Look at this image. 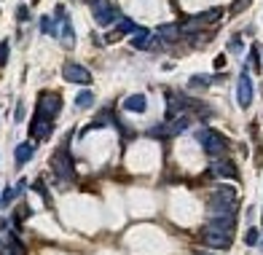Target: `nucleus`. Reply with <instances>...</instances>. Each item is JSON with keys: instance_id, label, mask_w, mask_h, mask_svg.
<instances>
[{"instance_id": "nucleus-1", "label": "nucleus", "mask_w": 263, "mask_h": 255, "mask_svg": "<svg viewBox=\"0 0 263 255\" xmlns=\"http://www.w3.org/2000/svg\"><path fill=\"white\" fill-rule=\"evenodd\" d=\"M202 244L212 250H228L234 244V229H225V226H218V223H207L202 234H199Z\"/></svg>"}, {"instance_id": "nucleus-2", "label": "nucleus", "mask_w": 263, "mask_h": 255, "mask_svg": "<svg viewBox=\"0 0 263 255\" xmlns=\"http://www.w3.org/2000/svg\"><path fill=\"white\" fill-rule=\"evenodd\" d=\"M196 140H199V145L204 148L207 156H220L225 148H228V140H225L220 132H215L210 126H199L196 129Z\"/></svg>"}, {"instance_id": "nucleus-3", "label": "nucleus", "mask_w": 263, "mask_h": 255, "mask_svg": "<svg viewBox=\"0 0 263 255\" xmlns=\"http://www.w3.org/2000/svg\"><path fill=\"white\" fill-rule=\"evenodd\" d=\"M89 8L94 14L97 27H110L113 22L121 19V11H118V6L113 3V0H89Z\"/></svg>"}, {"instance_id": "nucleus-4", "label": "nucleus", "mask_w": 263, "mask_h": 255, "mask_svg": "<svg viewBox=\"0 0 263 255\" xmlns=\"http://www.w3.org/2000/svg\"><path fill=\"white\" fill-rule=\"evenodd\" d=\"M62 110V97L56 91H41L38 94V113L46 116L49 121H54Z\"/></svg>"}, {"instance_id": "nucleus-5", "label": "nucleus", "mask_w": 263, "mask_h": 255, "mask_svg": "<svg viewBox=\"0 0 263 255\" xmlns=\"http://www.w3.org/2000/svg\"><path fill=\"white\" fill-rule=\"evenodd\" d=\"M51 167H54V172L62 177V180H73V158H70V148H68V143H64L56 153L51 156Z\"/></svg>"}, {"instance_id": "nucleus-6", "label": "nucleus", "mask_w": 263, "mask_h": 255, "mask_svg": "<svg viewBox=\"0 0 263 255\" xmlns=\"http://www.w3.org/2000/svg\"><path fill=\"white\" fill-rule=\"evenodd\" d=\"M62 78L68 81V83H78V86H89L91 83V73L83 68V65L78 62H68L62 68Z\"/></svg>"}, {"instance_id": "nucleus-7", "label": "nucleus", "mask_w": 263, "mask_h": 255, "mask_svg": "<svg viewBox=\"0 0 263 255\" xmlns=\"http://www.w3.org/2000/svg\"><path fill=\"white\" fill-rule=\"evenodd\" d=\"M161 38H153L150 35V30H145V27H137L135 33H132L129 38V43H132V49H140V51H145V49H161Z\"/></svg>"}, {"instance_id": "nucleus-8", "label": "nucleus", "mask_w": 263, "mask_h": 255, "mask_svg": "<svg viewBox=\"0 0 263 255\" xmlns=\"http://www.w3.org/2000/svg\"><path fill=\"white\" fill-rule=\"evenodd\" d=\"M210 175L212 177H228V180H239V172H237V164L231 158H215L210 164Z\"/></svg>"}, {"instance_id": "nucleus-9", "label": "nucleus", "mask_w": 263, "mask_h": 255, "mask_svg": "<svg viewBox=\"0 0 263 255\" xmlns=\"http://www.w3.org/2000/svg\"><path fill=\"white\" fill-rule=\"evenodd\" d=\"M237 102H239V108H250V102H252V81H250L247 68H244V70L239 73V83H237Z\"/></svg>"}, {"instance_id": "nucleus-10", "label": "nucleus", "mask_w": 263, "mask_h": 255, "mask_svg": "<svg viewBox=\"0 0 263 255\" xmlns=\"http://www.w3.org/2000/svg\"><path fill=\"white\" fill-rule=\"evenodd\" d=\"M54 16H56V24L62 27V41L64 46H73L75 43V30H73V24H70V19H68V11H64V6H56L54 8Z\"/></svg>"}, {"instance_id": "nucleus-11", "label": "nucleus", "mask_w": 263, "mask_h": 255, "mask_svg": "<svg viewBox=\"0 0 263 255\" xmlns=\"http://www.w3.org/2000/svg\"><path fill=\"white\" fill-rule=\"evenodd\" d=\"M188 108V100L180 97V94L175 91H167V121H175L177 116H183Z\"/></svg>"}, {"instance_id": "nucleus-12", "label": "nucleus", "mask_w": 263, "mask_h": 255, "mask_svg": "<svg viewBox=\"0 0 263 255\" xmlns=\"http://www.w3.org/2000/svg\"><path fill=\"white\" fill-rule=\"evenodd\" d=\"M51 132H54L51 121L46 118V116H41V113H35L32 121H30V135H32L35 140H49Z\"/></svg>"}, {"instance_id": "nucleus-13", "label": "nucleus", "mask_w": 263, "mask_h": 255, "mask_svg": "<svg viewBox=\"0 0 263 255\" xmlns=\"http://www.w3.org/2000/svg\"><path fill=\"white\" fill-rule=\"evenodd\" d=\"M210 204H225V207H234L237 204V188L234 185H218L212 194Z\"/></svg>"}, {"instance_id": "nucleus-14", "label": "nucleus", "mask_w": 263, "mask_h": 255, "mask_svg": "<svg viewBox=\"0 0 263 255\" xmlns=\"http://www.w3.org/2000/svg\"><path fill=\"white\" fill-rule=\"evenodd\" d=\"M137 30V24H135V19H126V16H121L118 19V27L113 30L108 38H105V43H116V38H121V35H132Z\"/></svg>"}, {"instance_id": "nucleus-15", "label": "nucleus", "mask_w": 263, "mask_h": 255, "mask_svg": "<svg viewBox=\"0 0 263 255\" xmlns=\"http://www.w3.org/2000/svg\"><path fill=\"white\" fill-rule=\"evenodd\" d=\"M124 110L126 113H145L148 110V97L145 94H129L124 100Z\"/></svg>"}, {"instance_id": "nucleus-16", "label": "nucleus", "mask_w": 263, "mask_h": 255, "mask_svg": "<svg viewBox=\"0 0 263 255\" xmlns=\"http://www.w3.org/2000/svg\"><path fill=\"white\" fill-rule=\"evenodd\" d=\"M32 156H35V145H32V143H19L16 150H14V158H16L19 167H24Z\"/></svg>"}, {"instance_id": "nucleus-17", "label": "nucleus", "mask_w": 263, "mask_h": 255, "mask_svg": "<svg viewBox=\"0 0 263 255\" xmlns=\"http://www.w3.org/2000/svg\"><path fill=\"white\" fill-rule=\"evenodd\" d=\"M156 38H161L164 43H175L177 38H180V27L177 24H161V27H156Z\"/></svg>"}, {"instance_id": "nucleus-18", "label": "nucleus", "mask_w": 263, "mask_h": 255, "mask_svg": "<svg viewBox=\"0 0 263 255\" xmlns=\"http://www.w3.org/2000/svg\"><path fill=\"white\" fill-rule=\"evenodd\" d=\"M3 255H24V244L19 242L14 234H8L3 242Z\"/></svg>"}, {"instance_id": "nucleus-19", "label": "nucleus", "mask_w": 263, "mask_h": 255, "mask_svg": "<svg viewBox=\"0 0 263 255\" xmlns=\"http://www.w3.org/2000/svg\"><path fill=\"white\" fill-rule=\"evenodd\" d=\"M188 126H191V116H188V113H183V116H177L172 124H169V135H183Z\"/></svg>"}, {"instance_id": "nucleus-20", "label": "nucleus", "mask_w": 263, "mask_h": 255, "mask_svg": "<svg viewBox=\"0 0 263 255\" xmlns=\"http://www.w3.org/2000/svg\"><path fill=\"white\" fill-rule=\"evenodd\" d=\"M41 33L43 35H59V24H56V19L54 16H49V14H46V16H41Z\"/></svg>"}, {"instance_id": "nucleus-21", "label": "nucleus", "mask_w": 263, "mask_h": 255, "mask_svg": "<svg viewBox=\"0 0 263 255\" xmlns=\"http://www.w3.org/2000/svg\"><path fill=\"white\" fill-rule=\"evenodd\" d=\"M210 83H212V75H204V73H196V75L188 78V86L191 89H207Z\"/></svg>"}, {"instance_id": "nucleus-22", "label": "nucleus", "mask_w": 263, "mask_h": 255, "mask_svg": "<svg viewBox=\"0 0 263 255\" xmlns=\"http://www.w3.org/2000/svg\"><path fill=\"white\" fill-rule=\"evenodd\" d=\"M148 137H153V140H164V137H169V126L167 124H153L148 129Z\"/></svg>"}, {"instance_id": "nucleus-23", "label": "nucleus", "mask_w": 263, "mask_h": 255, "mask_svg": "<svg viewBox=\"0 0 263 255\" xmlns=\"http://www.w3.org/2000/svg\"><path fill=\"white\" fill-rule=\"evenodd\" d=\"M14 199H16V188H3V191H0V207H11L14 204Z\"/></svg>"}, {"instance_id": "nucleus-24", "label": "nucleus", "mask_w": 263, "mask_h": 255, "mask_svg": "<svg viewBox=\"0 0 263 255\" xmlns=\"http://www.w3.org/2000/svg\"><path fill=\"white\" fill-rule=\"evenodd\" d=\"M75 105H78L81 110L91 108V105H94V94H91V91H81L78 97H75Z\"/></svg>"}, {"instance_id": "nucleus-25", "label": "nucleus", "mask_w": 263, "mask_h": 255, "mask_svg": "<svg viewBox=\"0 0 263 255\" xmlns=\"http://www.w3.org/2000/svg\"><path fill=\"white\" fill-rule=\"evenodd\" d=\"M250 68L252 70H255V73H260L263 70V62H260V51H258V46H252V49H250Z\"/></svg>"}, {"instance_id": "nucleus-26", "label": "nucleus", "mask_w": 263, "mask_h": 255, "mask_svg": "<svg viewBox=\"0 0 263 255\" xmlns=\"http://www.w3.org/2000/svg\"><path fill=\"white\" fill-rule=\"evenodd\" d=\"M8 54H11V43L3 41L0 43V68H6V62H8Z\"/></svg>"}, {"instance_id": "nucleus-27", "label": "nucleus", "mask_w": 263, "mask_h": 255, "mask_svg": "<svg viewBox=\"0 0 263 255\" xmlns=\"http://www.w3.org/2000/svg\"><path fill=\"white\" fill-rule=\"evenodd\" d=\"M244 242H247L250 247H252V244H258V242H260V231H258V229H250L247 234H244Z\"/></svg>"}, {"instance_id": "nucleus-28", "label": "nucleus", "mask_w": 263, "mask_h": 255, "mask_svg": "<svg viewBox=\"0 0 263 255\" xmlns=\"http://www.w3.org/2000/svg\"><path fill=\"white\" fill-rule=\"evenodd\" d=\"M16 22H30V8H27V6H19L16 8Z\"/></svg>"}, {"instance_id": "nucleus-29", "label": "nucleus", "mask_w": 263, "mask_h": 255, "mask_svg": "<svg viewBox=\"0 0 263 255\" xmlns=\"http://www.w3.org/2000/svg\"><path fill=\"white\" fill-rule=\"evenodd\" d=\"M30 215H32L30 204H22V207H19V215H16V223H19V220H24V218H30Z\"/></svg>"}, {"instance_id": "nucleus-30", "label": "nucleus", "mask_w": 263, "mask_h": 255, "mask_svg": "<svg viewBox=\"0 0 263 255\" xmlns=\"http://www.w3.org/2000/svg\"><path fill=\"white\" fill-rule=\"evenodd\" d=\"M239 49H242V38L234 35L231 41H228V51H239Z\"/></svg>"}, {"instance_id": "nucleus-31", "label": "nucleus", "mask_w": 263, "mask_h": 255, "mask_svg": "<svg viewBox=\"0 0 263 255\" xmlns=\"http://www.w3.org/2000/svg\"><path fill=\"white\" fill-rule=\"evenodd\" d=\"M32 188H35V191H38V194H41V196H43V199H46V202H49V191H46V183H43V180H38V183H35Z\"/></svg>"}, {"instance_id": "nucleus-32", "label": "nucleus", "mask_w": 263, "mask_h": 255, "mask_svg": "<svg viewBox=\"0 0 263 255\" xmlns=\"http://www.w3.org/2000/svg\"><path fill=\"white\" fill-rule=\"evenodd\" d=\"M212 65H215L218 70H223V68H225V56H223V54H218V56H215V62H212Z\"/></svg>"}, {"instance_id": "nucleus-33", "label": "nucleus", "mask_w": 263, "mask_h": 255, "mask_svg": "<svg viewBox=\"0 0 263 255\" xmlns=\"http://www.w3.org/2000/svg\"><path fill=\"white\" fill-rule=\"evenodd\" d=\"M16 121H24V102L16 105Z\"/></svg>"}, {"instance_id": "nucleus-34", "label": "nucleus", "mask_w": 263, "mask_h": 255, "mask_svg": "<svg viewBox=\"0 0 263 255\" xmlns=\"http://www.w3.org/2000/svg\"><path fill=\"white\" fill-rule=\"evenodd\" d=\"M24 188H27V180H24V177H22V180L16 183V196H19V194H24Z\"/></svg>"}, {"instance_id": "nucleus-35", "label": "nucleus", "mask_w": 263, "mask_h": 255, "mask_svg": "<svg viewBox=\"0 0 263 255\" xmlns=\"http://www.w3.org/2000/svg\"><path fill=\"white\" fill-rule=\"evenodd\" d=\"M8 229H11V220H6V218H3V220H0V231H6V234H8Z\"/></svg>"}, {"instance_id": "nucleus-36", "label": "nucleus", "mask_w": 263, "mask_h": 255, "mask_svg": "<svg viewBox=\"0 0 263 255\" xmlns=\"http://www.w3.org/2000/svg\"><path fill=\"white\" fill-rule=\"evenodd\" d=\"M258 244H260V250H263V239H260V242H258Z\"/></svg>"}, {"instance_id": "nucleus-37", "label": "nucleus", "mask_w": 263, "mask_h": 255, "mask_svg": "<svg viewBox=\"0 0 263 255\" xmlns=\"http://www.w3.org/2000/svg\"><path fill=\"white\" fill-rule=\"evenodd\" d=\"M199 255H210V252H199Z\"/></svg>"}, {"instance_id": "nucleus-38", "label": "nucleus", "mask_w": 263, "mask_h": 255, "mask_svg": "<svg viewBox=\"0 0 263 255\" xmlns=\"http://www.w3.org/2000/svg\"><path fill=\"white\" fill-rule=\"evenodd\" d=\"M260 215H263V212H260Z\"/></svg>"}]
</instances>
